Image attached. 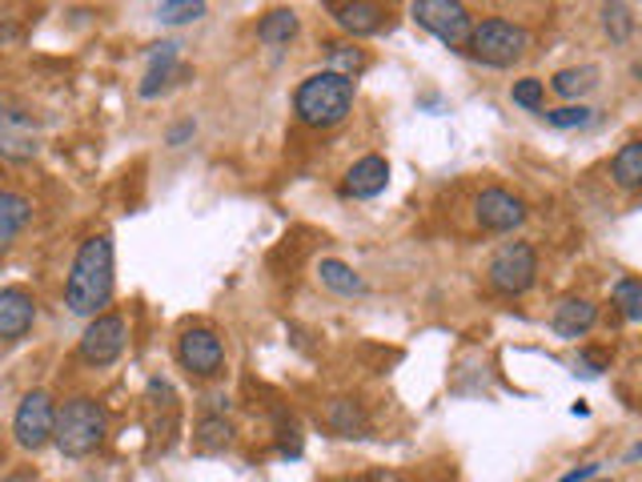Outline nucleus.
<instances>
[{
    "label": "nucleus",
    "instance_id": "nucleus-2",
    "mask_svg": "<svg viewBox=\"0 0 642 482\" xmlns=\"http://www.w3.org/2000/svg\"><path fill=\"white\" fill-rule=\"evenodd\" d=\"M353 105V80L350 77H338V73H314V77H305L293 92V113L297 121L309 129H329L346 121Z\"/></svg>",
    "mask_w": 642,
    "mask_h": 482
},
{
    "label": "nucleus",
    "instance_id": "nucleus-20",
    "mask_svg": "<svg viewBox=\"0 0 642 482\" xmlns=\"http://www.w3.org/2000/svg\"><path fill=\"white\" fill-rule=\"evenodd\" d=\"M317 282H322L326 289H334V294H341V298L366 294V282H361V277L353 274V270L346 262H338V258H326V262H317Z\"/></svg>",
    "mask_w": 642,
    "mask_h": 482
},
{
    "label": "nucleus",
    "instance_id": "nucleus-8",
    "mask_svg": "<svg viewBox=\"0 0 642 482\" xmlns=\"http://www.w3.org/2000/svg\"><path fill=\"white\" fill-rule=\"evenodd\" d=\"M177 362L189 370L193 379H214L226 366V346L214 330L205 326H193L177 338Z\"/></svg>",
    "mask_w": 642,
    "mask_h": 482
},
{
    "label": "nucleus",
    "instance_id": "nucleus-29",
    "mask_svg": "<svg viewBox=\"0 0 642 482\" xmlns=\"http://www.w3.org/2000/svg\"><path fill=\"white\" fill-rule=\"evenodd\" d=\"M510 97H514V105H522V109H542L546 85H542L538 77H522V80H514V89H510Z\"/></svg>",
    "mask_w": 642,
    "mask_h": 482
},
{
    "label": "nucleus",
    "instance_id": "nucleus-3",
    "mask_svg": "<svg viewBox=\"0 0 642 482\" xmlns=\"http://www.w3.org/2000/svg\"><path fill=\"white\" fill-rule=\"evenodd\" d=\"M53 442L68 459H89L105 442V410L93 398H68L57 410V430Z\"/></svg>",
    "mask_w": 642,
    "mask_h": 482
},
{
    "label": "nucleus",
    "instance_id": "nucleus-11",
    "mask_svg": "<svg viewBox=\"0 0 642 482\" xmlns=\"http://www.w3.org/2000/svg\"><path fill=\"white\" fill-rule=\"evenodd\" d=\"M36 321V302L29 289L12 286L0 289V342H17L24 333L33 330Z\"/></svg>",
    "mask_w": 642,
    "mask_h": 482
},
{
    "label": "nucleus",
    "instance_id": "nucleus-30",
    "mask_svg": "<svg viewBox=\"0 0 642 482\" xmlns=\"http://www.w3.org/2000/svg\"><path fill=\"white\" fill-rule=\"evenodd\" d=\"M602 370H610L607 350H583V354H578V374H583V379H598Z\"/></svg>",
    "mask_w": 642,
    "mask_h": 482
},
{
    "label": "nucleus",
    "instance_id": "nucleus-15",
    "mask_svg": "<svg viewBox=\"0 0 642 482\" xmlns=\"http://www.w3.org/2000/svg\"><path fill=\"white\" fill-rule=\"evenodd\" d=\"M385 185H390V165L378 153L353 161V169L346 173V194L350 197H378Z\"/></svg>",
    "mask_w": 642,
    "mask_h": 482
},
{
    "label": "nucleus",
    "instance_id": "nucleus-17",
    "mask_svg": "<svg viewBox=\"0 0 642 482\" xmlns=\"http://www.w3.org/2000/svg\"><path fill=\"white\" fill-rule=\"evenodd\" d=\"M598 310L586 298H566L558 310H554V333L558 338H583L590 326H595Z\"/></svg>",
    "mask_w": 642,
    "mask_h": 482
},
{
    "label": "nucleus",
    "instance_id": "nucleus-27",
    "mask_svg": "<svg viewBox=\"0 0 642 482\" xmlns=\"http://www.w3.org/2000/svg\"><path fill=\"white\" fill-rule=\"evenodd\" d=\"M602 29L610 33V41H627L631 36V29H634V17H631V9L627 4H607L602 9Z\"/></svg>",
    "mask_w": 642,
    "mask_h": 482
},
{
    "label": "nucleus",
    "instance_id": "nucleus-6",
    "mask_svg": "<svg viewBox=\"0 0 642 482\" xmlns=\"http://www.w3.org/2000/svg\"><path fill=\"white\" fill-rule=\"evenodd\" d=\"M490 286L498 289V294H526L530 286H534V277H538V253H534V245L530 241H510V245H502V250L494 253V262H490Z\"/></svg>",
    "mask_w": 642,
    "mask_h": 482
},
{
    "label": "nucleus",
    "instance_id": "nucleus-31",
    "mask_svg": "<svg viewBox=\"0 0 642 482\" xmlns=\"http://www.w3.org/2000/svg\"><path fill=\"white\" fill-rule=\"evenodd\" d=\"M590 479H598V462H586V467H578V471L563 474L558 482H590Z\"/></svg>",
    "mask_w": 642,
    "mask_h": 482
},
{
    "label": "nucleus",
    "instance_id": "nucleus-28",
    "mask_svg": "<svg viewBox=\"0 0 642 482\" xmlns=\"http://www.w3.org/2000/svg\"><path fill=\"white\" fill-rule=\"evenodd\" d=\"M595 121V109H586V105H566V109H551L546 113V125L554 129H583Z\"/></svg>",
    "mask_w": 642,
    "mask_h": 482
},
{
    "label": "nucleus",
    "instance_id": "nucleus-18",
    "mask_svg": "<svg viewBox=\"0 0 642 482\" xmlns=\"http://www.w3.org/2000/svg\"><path fill=\"white\" fill-rule=\"evenodd\" d=\"M326 423L334 435L341 438H361L366 430H370V418H366V410H361L353 398H334L326 406Z\"/></svg>",
    "mask_w": 642,
    "mask_h": 482
},
{
    "label": "nucleus",
    "instance_id": "nucleus-23",
    "mask_svg": "<svg viewBox=\"0 0 642 482\" xmlns=\"http://www.w3.org/2000/svg\"><path fill=\"white\" fill-rule=\"evenodd\" d=\"M598 85V69L595 65H578V69H563L554 73L551 89L558 92V97H583V92H590Z\"/></svg>",
    "mask_w": 642,
    "mask_h": 482
},
{
    "label": "nucleus",
    "instance_id": "nucleus-5",
    "mask_svg": "<svg viewBox=\"0 0 642 482\" xmlns=\"http://www.w3.org/2000/svg\"><path fill=\"white\" fill-rule=\"evenodd\" d=\"M410 17H414L426 33H434L446 48H466L474 36V21L466 4L458 0H414L410 4Z\"/></svg>",
    "mask_w": 642,
    "mask_h": 482
},
{
    "label": "nucleus",
    "instance_id": "nucleus-4",
    "mask_svg": "<svg viewBox=\"0 0 642 482\" xmlns=\"http://www.w3.org/2000/svg\"><path fill=\"white\" fill-rule=\"evenodd\" d=\"M466 48H470L482 65H490V69H510V65H519L530 53V33L514 21L490 17V21L474 24V36Z\"/></svg>",
    "mask_w": 642,
    "mask_h": 482
},
{
    "label": "nucleus",
    "instance_id": "nucleus-10",
    "mask_svg": "<svg viewBox=\"0 0 642 482\" xmlns=\"http://www.w3.org/2000/svg\"><path fill=\"white\" fill-rule=\"evenodd\" d=\"M474 213H478V226H482V230H494V233H507V230H514V226L526 221V206H522V197L507 194V189H482Z\"/></svg>",
    "mask_w": 642,
    "mask_h": 482
},
{
    "label": "nucleus",
    "instance_id": "nucleus-35",
    "mask_svg": "<svg viewBox=\"0 0 642 482\" xmlns=\"http://www.w3.org/2000/svg\"><path fill=\"white\" fill-rule=\"evenodd\" d=\"M590 482H607V479H590Z\"/></svg>",
    "mask_w": 642,
    "mask_h": 482
},
{
    "label": "nucleus",
    "instance_id": "nucleus-1",
    "mask_svg": "<svg viewBox=\"0 0 642 482\" xmlns=\"http://www.w3.org/2000/svg\"><path fill=\"white\" fill-rule=\"evenodd\" d=\"M113 298V241L105 233L80 241L65 282V306L80 318H101Z\"/></svg>",
    "mask_w": 642,
    "mask_h": 482
},
{
    "label": "nucleus",
    "instance_id": "nucleus-22",
    "mask_svg": "<svg viewBox=\"0 0 642 482\" xmlns=\"http://www.w3.org/2000/svg\"><path fill=\"white\" fill-rule=\"evenodd\" d=\"M233 442V426L226 418H202L197 435H193V450L197 454H221Z\"/></svg>",
    "mask_w": 642,
    "mask_h": 482
},
{
    "label": "nucleus",
    "instance_id": "nucleus-32",
    "mask_svg": "<svg viewBox=\"0 0 642 482\" xmlns=\"http://www.w3.org/2000/svg\"><path fill=\"white\" fill-rule=\"evenodd\" d=\"M0 482H36V471L33 467H21V471H12L9 479H0Z\"/></svg>",
    "mask_w": 642,
    "mask_h": 482
},
{
    "label": "nucleus",
    "instance_id": "nucleus-21",
    "mask_svg": "<svg viewBox=\"0 0 642 482\" xmlns=\"http://www.w3.org/2000/svg\"><path fill=\"white\" fill-rule=\"evenodd\" d=\"M293 36H297V12L293 9H273L261 17L258 24V41L261 45H270V48H282L290 45Z\"/></svg>",
    "mask_w": 642,
    "mask_h": 482
},
{
    "label": "nucleus",
    "instance_id": "nucleus-7",
    "mask_svg": "<svg viewBox=\"0 0 642 482\" xmlns=\"http://www.w3.org/2000/svg\"><path fill=\"white\" fill-rule=\"evenodd\" d=\"M53 430H57V406L45 391L24 394V402L17 406V418H12V435H17V447L24 450H41L53 442Z\"/></svg>",
    "mask_w": 642,
    "mask_h": 482
},
{
    "label": "nucleus",
    "instance_id": "nucleus-26",
    "mask_svg": "<svg viewBox=\"0 0 642 482\" xmlns=\"http://www.w3.org/2000/svg\"><path fill=\"white\" fill-rule=\"evenodd\" d=\"M614 306L622 310V318L642 321V282H634V277L619 282V286H614Z\"/></svg>",
    "mask_w": 642,
    "mask_h": 482
},
{
    "label": "nucleus",
    "instance_id": "nucleus-9",
    "mask_svg": "<svg viewBox=\"0 0 642 482\" xmlns=\"http://www.w3.org/2000/svg\"><path fill=\"white\" fill-rule=\"evenodd\" d=\"M124 350V318L117 314H101L89 321V330L80 333V358L89 366H113Z\"/></svg>",
    "mask_w": 642,
    "mask_h": 482
},
{
    "label": "nucleus",
    "instance_id": "nucleus-19",
    "mask_svg": "<svg viewBox=\"0 0 642 482\" xmlns=\"http://www.w3.org/2000/svg\"><path fill=\"white\" fill-rule=\"evenodd\" d=\"M610 177H614V185L627 189V194L642 189V141H627V145L614 153V161H610Z\"/></svg>",
    "mask_w": 642,
    "mask_h": 482
},
{
    "label": "nucleus",
    "instance_id": "nucleus-16",
    "mask_svg": "<svg viewBox=\"0 0 642 482\" xmlns=\"http://www.w3.org/2000/svg\"><path fill=\"white\" fill-rule=\"evenodd\" d=\"M33 218V206H29V197L17 194V189H0V253L9 250L12 238L29 226Z\"/></svg>",
    "mask_w": 642,
    "mask_h": 482
},
{
    "label": "nucleus",
    "instance_id": "nucleus-25",
    "mask_svg": "<svg viewBox=\"0 0 642 482\" xmlns=\"http://www.w3.org/2000/svg\"><path fill=\"white\" fill-rule=\"evenodd\" d=\"M202 17H205L202 0H165V4H157L161 24H185V21H202Z\"/></svg>",
    "mask_w": 642,
    "mask_h": 482
},
{
    "label": "nucleus",
    "instance_id": "nucleus-13",
    "mask_svg": "<svg viewBox=\"0 0 642 482\" xmlns=\"http://www.w3.org/2000/svg\"><path fill=\"white\" fill-rule=\"evenodd\" d=\"M177 41H165V45H153L149 48V73H145V80H141V97L145 101H153L157 92H165L173 85V77H185V69L177 65Z\"/></svg>",
    "mask_w": 642,
    "mask_h": 482
},
{
    "label": "nucleus",
    "instance_id": "nucleus-12",
    "mask_svg": "<svg viewBox=\"0 0 642 482\" xmlns=\"http://www.w3.org/2000/svg\"><path fill=\"white\" fill-rule=\"evenodd\" d=\"M329 17L353 36H370V33H382L385 24H390V9L385 4H370V0H350V4H326Z\"/></svg>",
    "mask_w": 642,
    "mask_h": 482
},
{
    "label": "nucleus",
    "instance_id": "nucleus-14",
    "mask_svg": "<svg viewBox=\"0 0 642 482\" xmlns=\"http://www.w3.org/2000/svg\"><path fill=\"white\" fill-rule=\"evenodd\" d=\"M36 129L24 113H0V157L29 161L36 157Z\"/></svg>",
    "mask_w": 642,
    "mask_h": 482
},
{
    "label": "nucleus",
    "instance_id": "nucleus-33",
    "mask_svg": "<svg viewBox=\"0 0 642 482\" xmlns=\"http://www.w3.org/2000/svg\"><path fill=\"white\" fill-rule=\"evenodd\" d=\"M189 133H193V125H177V129L170 133V145H181V141L189 138Z\"/></svg>",
    "mask_w": 642,
    "mask_h": 482
},
{
    "label": "nucleus",
    "instance_id": "nucleus-24",
    "mask_svg": "<svg viewBox=\"0 0 642 482\" xmlns=\"http://www.w3.org/2000/svg\"><path fill=\"white\" fill-rule=\"evenodd\" d=\"M326 57H329V73H338V77L353 80V73L366 69V53H361L358 45H338V41H329Z\"/></svg>",
    "mask_w": 642,
    "mask_h": 482
},
{
    "label": "nucleus",
    "instance_id": "nucleus-34",
    "mask_svg": "<svg viewBox=\"0 0 642 482\" xmlns=\"http://www.w3.org/2000/svg\"><path fill=\"white\" fill-rule=\"evenodd\" d=\"M627 459H631V462H634V459H642V442H639V447L627 450Z\"/></svg>",
    "mask_w": 642,
    "mask_h": 482
}]
</instances>
